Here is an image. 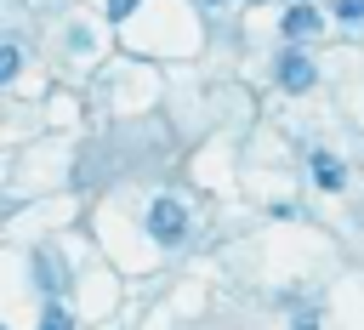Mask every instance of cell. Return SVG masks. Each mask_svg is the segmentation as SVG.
Returning <instances> with one entry per match:
<instances>
[{
    "label": "cell",
    "mask_w": 364,
    "mask_h": 330,
    "mask_svg": "<svg viewBox=\"0 0 364 330\" xmlns=\"http://www.w3.org/2000/svg\"><path fill=\"white\" fill-rule=\"evenodd\" d=\"M40 330H74V324H68V313L51 302V307H46V319H40Z\"/></svg>",
    "instance_id": "obj_6"
},
{
    "label": "cell",
    "mask_w": 364,
    "mask_h": 330,
    "mask_svg": "<svg viewBox=\"0 0 364 330\" xmlns=\"http://www.w3.org/2000/svg\"><path fill=\"white\" fill-rule=\"evenodd\" d=\"M313 182L318 188H341V159L336 154H313Z\"/></svg>",
    "instance_id": "obj_4"
},
{
    "label": "cell",
    "mask_w": 364,
    "mask_h": 330,
    "mask_svg": "<svg viewBox=\"0 0 364 330\" xmlns=\"http://www.w3.org/2000/svg\"><path fill=\"white\" fill-rule=\"evenodd\" d=\"M284 34H290V40L318 34V6H290V11H284Z\"/></svg>",
    "instance_id": "obj_3"
},
{
    "label": "cell",
    "mask_w": 364,
    "mask_h": 330,
    "mask_svg": "<svg viewBox=\"0 0 364 330\" xmlns=\"http://www.w3.org/2000/svg\"><path fill=\"white\" fill-rule=\"evenodd\" d=\"M131 6L136 0H108V17H131Z\"/></svg>",
    "instance_id": "obj_9"
},
{
    "label": "cell",
    "mask_w": 364,
    "mask_h": 330,
    "mask_svg": "<svg viewBox=\"0 0 364 330\" xmlns=\"http://www.w3.org/2000/svg\"><path fill=\"white\" fill-rule=\"evenodd\" d=\"M11 74H17V46H6V51H0V80H11Z\"/></svg>",
    "instance_id": "obj_7"
},
{
    "label": "cell",
    "mask_w": 364,
    "mask_h": 330,
    "mask_svg": "<svg viewBox=\"0 0 364 330\" xmlns=\"http://www.w3.org/2000/svg\"><path fill=\"white\" fill-rule=\"evenodd\" d=\"M148 233H154L159 245H182V233H188L182 199H154V205H148Z\"/></svg>",
    "instance_id": "obj_1"
},
{
    "label": "cell",
    "mask_w": 364,
    "mask_h": 330,
    "mask_svg": "<svg viewBox=\"0 0 364 330\" xmlns=\"http://www.w3.org/2000/svg\"><path fill=\"white\" fill-rule=\"evenodd\" d=\"M336 11H341L347 23H358V17H364V0H336Z\"/></svg>",
    "instance_id": "obj_8"
},
{
    "label": "cell",
    "mask_w": 364,
    "mask_h": 330,
    "mask_svg": "<svg viewBox=\"0 0 364 330\" xmlns=\"http://www.w3.org/2000/svg\"><path fill=\"white\" fill-rule=\"evenodd\" d=\"M279 85H284V91H307V85H313V63L290 51V57L279 63Z\"/></svg>",
    "instance_id": "obj_2"
},
{
    "label": "cell",
    "mask_w": 364,
    "mask_h": 330,
    "mask_svg": "<svg viewBox=\"0 0 364 330\" xmlns=\"http://www.w3.org/2000/svg\"><path fill=\"white\" fill-rule=\"evenodd\" d=\"M296 330H318V319L313 313H296Z\"/></svg>",
    "instance_id": "obj_10"
},
{
    "label": "cell",
    "mask_w": 364,
    "mask_h": 330,
    "mask_svg": "<svg viewBox=\"0 0 364 330\" xmlns=\"http://www.w3.org/2000/svg\"><path fill=\"white\" fill-rule=\"evenodd\" d=\"M34 273H40V284H46V290H63V267H57V256H46V250H40V256H34Z\"/></svg>",
    "instance_id": "obj_5"
}]
</instances>
